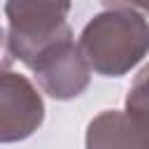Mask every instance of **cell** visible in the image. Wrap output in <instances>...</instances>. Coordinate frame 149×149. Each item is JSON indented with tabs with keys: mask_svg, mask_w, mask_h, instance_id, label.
Instances as JSON below:
<instances>
[{
	"mask_svg": "<svg viewBox=\"0 0 149 149\" xmlns=\"http://www.w3.org/2000/svg\"><path fill=\"white\" fill-rule=\"evenodd\" d=\"M79 47L93 72L121 77L149 54V23L135 9L107 7L84 26Z\"/></svg>",
	"mask_w": 149,
	"mask_h": 149,
	"instance_id": "cell-1",
	"label": "cell"
},
{
	"mask_svg": "<svg viewBox=\"0 0 149 149\" xmlns=\"http://www.w3.org/2000/svg\"><path fill=\"white\" fill-rule=\"evenodd\" d=\"M70 0H7V54L30 68L51 44L70 37Z\"/></svg>",
	"mask_w": 149,
	"mask_h": 149,
	"instance_id": "cell-2",
	"label": "cell"
},
{
	"mask_svg": "<svg viewBox=\"0 0 149 149\" xmlns=\"http://www.w3.org/2000/svg\"><path fill=\"white\" fill-rule=\"evenodd\" d=\"M40 88L54 100H72L81 95L91 81V65L81 54V47L74 44L72 35L51 44L40 58L30 65Z\"/></svg>",
	"mask_w": 149,
	"mask_h": 149,
	"instance_id": "cell-3",
	"label": "cell"
},
{
	"mask_svg": "<svg viewBox=\"0 0 149 149\" xmlns=\"http://www.w3.org/2000/svg\"><path fill=\"white\" fill-rule=\"evenodd\" d=\"M44 121V102L35 86L19 72L0 77V142H16L33 135Z\"/></svg>",
	"mask_w": 149,
	"mask_h": 149,
	"instance_id": "cell-4",
	"label": "cell"
},
{
	"mask_svg": "<svg viewBox=\"0 0 149 149\" xmlns=\"http://www.w3.org/2000/svg\"><path fill=\"white\" fill-rule=\"evenodd\" d=\"M86 147H149V137L126 112L107 109L88 123Z\"/></svg>",
	"mask_w": 149,
	"mask_h": 149,
	"instance_id": "cell-5",
	"label": "cell"
},
{
	"mask_svg": "<svg viewBox=\"0 0 149 149\" xmlns=\"http://www.w3.org/2000/svg\"><path fill=\"white\" fill-rule=\"evenodd\" d=\"M126 114L149 137V65H144L126 95Z\"/></svg>",
	"mask_w": 149,
	"mask_h": 149,
	"instance_id": "cell-6",
	"label": "cell"
},
{
	"mask_svg": "<svg viewBox=\"0 0 149 149\" xmlns=\"http://www.w3.org/2000/svg\"><path fill=\"white\" fill-rule=\"evenodd\" d=\"M107 7H123L135 12H149V0H102Z\"/></svg>",
	"mask_w": 149,
	"mask_h": 149,
	"instance_id": "cell-7",
	"label": "cell"
}]
</instances>
